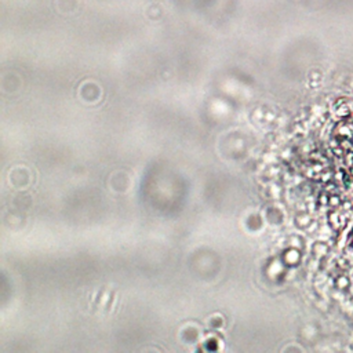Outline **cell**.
Wrapping results in <instances>:
<instances>
[{
    "mask_svg": "<svg viewBox=\"0 0 353 353\" xmlns=\"http://www.w3.org/2000/svg\"><path fill=\"white\" fill-rule=\"evenodd\" d=\"M350 246H352V248H353V230H352V234H350Z\"/></svg>",
    "mask_w": 353,
    "mask_h": 353,
    "instance_id": "6da1fadb",
    "label": "cell"
}]
</instances>
